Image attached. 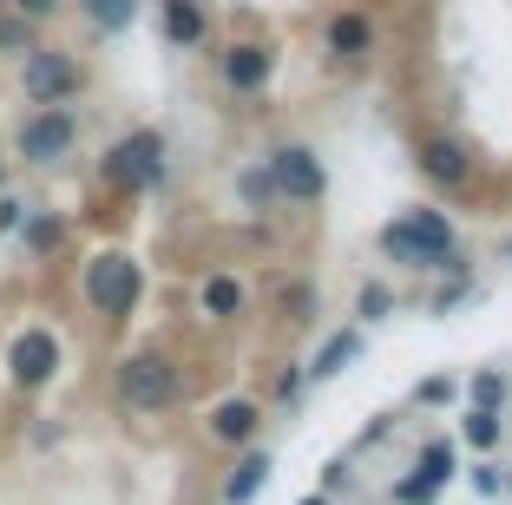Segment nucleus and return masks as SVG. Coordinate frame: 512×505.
<instances>
[{"mask_svg": "<svg viewBox=\"0 0 512 505\" xmlns=\"http://www.w3.org/2000/svg\"><path fill=\"white\" fill-rule=\"evenodd\" d=\"M381 250L401 256V263H447L453 256V223L440 210H407L401 223L381 230Z\"/></svg>", "mask_w": 512, "mask_h": 505, "instance_id": "nucleus-1", "label": "nucleus"}, {"mask_svg": "<svg viewBox=\"0 0 512 505\" xmlns=\"http://www.w3.org/2000/svg\"><path fill=\"white\" fill-rule=\"evenodd\" d=\"M106 178L119 191H151V184L165 178V138L158 132H125L119 145L106 151Z\"/></svg>", "mask_w": 512, "mask_h": 505, "instance_id": "nucleus-2", "label": "nucleus"}, {"mask_svg": "<svg viewBox=\"0 0 512 505\" xmlns=\"http://www.w3.org/2000/svg\"><path fill=\"white\" fill-rule=\"evenodd\" d=\"M20 92H27L33 105H66V99L79 92L73 53H53V46H33V53H20Z\"/></svg>", "mask_w": 512, "mask_h": 505, "instance_id": "nucleus-3", "label": "nucleus"}, {"mask_svg": "<svg viewBox=\"0 0 512 505\" xmlns=\"http://www.w3.org/2000/svg\"><path fill=\"white\" fill-rule=\"evenodd\" d=\"M119 394H125V407H138V414H158V407L178 401V368H171L165 355H132L119 368Z\"/></svg>", "mask_w": 512, "mask_h": 505, "instance_id": "nucleus-4", "label": "nucleus"}, {"mask_svg": "<svg viewBox=\"0 0 512 505\" xmlns=\"http://www.w3.org/2000/svg\"><path fill=\"white\" fill-rule=\"evenodd\" d=\"M73 145H79V119L66 105H40V112L20 125V158L27 164H60Z\"/></svg>", "mask_w": 512, "mask_h": 505, "instance_id": "nucleus-5", "label": "nucleus"}, {"mask_svg": "<svg viewBox=\"0 0 512 505\" xmlns=\"http://www.w3.org/2000/svg\"><path fill=\"white\" fill-rule=\"evenodd\" d=\"M86 302L99 315H132V302H138V263H132V256H92Z\"/></svg>", "mask_w": 512, "mask_h": 505, "instance_id": "nucleus-6", "label": "nucleus"}, {"mask_svg": "<svg viewBox=\"0 0 512 505\" xmlns=\"http://www.w3.org/2000/svg\"><path fill=\"white\" fill-rule=\"evenodd\" d=\"M53 368H60V342H53V328H27V335H14V348H7V374H14L20 387H46V381H53Z\"/></svg>", "mask_w": 512, "mask_h": 505, "instance_id": "nucleus-7", "label": "nucleus"}, {"mask_svg": "<svg viewBox=\"0 0 512 505\" xmlns=\"http://www.w3.org/2000/svg\"><path fill=\"white\" fill-rule=\"evenodd\" d=\"M270 184L283 197H296V204H316V197H322V164H316V151H309V145L270 151Z\"/></svg>", "mask_w": 512, "mask_h": 505, "instance_id": "nucleus-8", "label": "nucleus"}, {"mask_svg": "<svg viewBox=\"0 0 512 505\" xmlns=\"http://www.w3.org/2000/svg\"><path fill=\"white\" fill-rule=\"evenodd\" d=\"M447 479H453V440H434L421 453V466H414V479L401 486V505H427L440 486H447Z\"/></svg>", "mask_w": 512, "mask_h": 505, "instance_id": "nucleus-9", "label": "nucleus"}, {"mask_svg": "<svg viewBox=\"0 0 512 505\" xmlns=\"http://www.w3.org/2000/svg\"><path fill=\"white\" fill-rule=\"evenodd\" d=\"M270 46H250V40H243V46H230V53H224V86H237V92H263V86H270Z\"/></svg>", "mask_w": 512, "mask_h": 505, "instance_id": "nucleus-10", "label": "nucleus"}, {"mask_svg": "<svg viewBox=\"0 0 512 505\" xmlns=\"http://www.w3.org/2000/svg\"><path fill=\"white\" fill-rule=\"evenodd\" d=\"M421 164H427V178H440V184H467V151L453 145V138H427L421 145Z\"/></svg>", "mask_w": 512, "mask_h": 505, "instance_id": "nucleus-11", "label": "nucleus"}, {"mask_svg": "<svg viewBox=\"0 0 512 505\" xmlns=\"http://www.w3.org/2000/svg\"><path fill=\"white\" fill-rule=\"evenodd\" d=\"M368 46H375V27H368L362 14H335L329 20V53L335 60H362Z\"/></svg>", "mask_w": 512, "mask_h": 505, "instance_id": "nucleus-12", "label": "nucleus"}, {"mask_svg": "<svg viewBox=\"0 0 512 505\" xmlns=\"http://www.w3.org/2000/svg\"><path fill=\"white\" fill-rule=\"evenodd\" d=\"M165 33L178 46H197L204 40V7H197V0H165Z\"/></svg>", "mask_w": 512, "mask_h": 505, "instance_id": "nucleus-13", "label": "nucleus"}, {"mask_svg": "<svg viewBox=\"0 0 512 505\" xmlns=\"http://www.w3.org/2000/svg\"><path fill=\"white\" fill-rule=\"evenodd\" d=\"M263 479H270V460H263V453H250V460H243L237 473L224 479V499H230V505H250L256 492H263Z\"/></svg>", "mask_w": 512, "mask_h": 505, "instance_id": "nucleus-14", "label": "nucleus"}, {"mask_svg": "<svg viewBox=\"0 0 512 505\" xmlns=\"http://www.w3.org/2000/svg\"><path fill=\"white\" fill-rule=\"evenodd\" d=\"M211 433H217V440H250V433H256V407L250 401H224L211 414Z\"/></svg>", "mask_w": 512, "mask_h": 505, "instance_id": "nucleus-15", "label": "nucleus"}, {"mask_svg": "<svg viewBox=\"0 0 512 505\" xmlns=\"http://www.w3.org/2000/svg\"><path fill=\"white\" fill-rule=\"evenodd\" d=\"M79 7H86V20L99 33H125V27H132V14H138V0H79Z\"/></svg>", "mask_w": 512, "mask_h": 505, "instance_id": "nucleus-16", "label": "nucleus"}, {"mask_svg": "<svg viewBox=\"0 0 512 505\" xmlns=\"http://www.w3.org/2000/svg\"><path fill=\"white\" fill-rule=\"evenodd\" d=\"M237 309H243V289L230 276H211L204 283V315H237Z\"/></svg>", "mask_w": 512, "mask_h": 505, "instance_id": "nucleus-17", "label": "nucleus"}, {"mask_svg": "<svg viewBox=\"0 0 512 505\" xmlns=\"http://www.w3.org/2000/svg\"><path fill=\"white\" fill-rule=\"evenodd\" d=\"M0 53H33V20L27 14H0Z\"/></svg>", "mask_w": 512, "mask_h": 505, "instance_id": "nucleus-18", "label": "nucleus"}, {"mask_svg": "<svg viewBox=\"0 0 512 505\" xmlns=\"http://www.w3.org/2000/svg\"><path fill=\"white\" fill-rule=\"evenodd\" d=\"M355 348H362V342H355V335H335V342H329V348H322V361H316V374H342V368H348V361H355Z\"/></svg>", "mask_w": 512, "mask_h": 505, "instance_id": "nucleus-19", "label": "nucleus"}, {"mask_svg": "<svg viewBox=\"0 0 512 505\" xmlns=\"http://www.w3.org/2000/svg\"><path fill=\"white\" fill-rule=\"evenodd\" d=\"M53 243H60V217L33 210V217H27V250H53Z\"/></svg>", "mask_w": 512, "mask_h": 505, "instance_id": "nucleus-20", "label": "nucleus"}, {"mask_svg": "<svg viewBox=\"0 0 512 505\" xmlns=\"http://www.w3.org/2000/svg\"><path fill=\"white\" fill-rule=\"evenodd\" d=\"M467 440H473V446H493V440H499V420L486 414V407H473V414H467Z\"/></svg>", "mask_w": 512, "mask_h": 505, "instance_id": "nucleus-21", "label": "nucleus"}, {"mask_svg": "<svg viewBox=\"0 0 512 505\" xmlns=\"http://www.w3.org/2000/svg\"><path fill=\"white\" fill-rule=\"evenodd\" d=\"M7 7H14V14H27L33 27H40V20H53V14H60L66 0H7Z\"/></svg>", "mask_w": 512, "mask_h": 505, "instance_id": "nucleus-22", "label": "nucleus"}, {"mask_svg": "<svg viewBox=\"0 0 512 505\" xmlns=\"http://www.w3.org/2000/svg\"><path fill=\"white\" fill-rule=\"evenodd\" d=\"M473 401H480L486 414H493V401H506V381H493V374H480V381H473Z\"/></svg>", "mask_w": 512, "mask_h": 505, "instance_id": "nucleus-23", "label": "nucleus"}, {"mask_svg": "<svg viewBox=\"0 0 512 505\" xmlns=\"http://www.w3.org/2000/svg\"><path fill=\"white\" fill-rule=\"evenodd\" d=\"M27 223V204H14V197H0V230H20Z\"/></svg>", "mask_w": 512, "mask_h": 505, "instance_id": "nucleus-24", "label": "nucleus"}, {"mask_svg": "<svg viewBox=\"0 0 512 505\" xmlns=\"http://www.w3.org/2000/svg\"><path fill=\"white\" fill-rule=\"evenodd\" d=\"M243 191H250V204H263L276 184H270V171H250V178H243Z\"/></svg>", "mask_w": 512, "mask_h": 505, "instance_id": "nucleus-25", "label": "nucleus"}, {"mask_svg": "<svg viewBox=\"0 0 512 505\" xmlns=\"http://www.w3.org/2000/svg\"><path fill=\"white\" fill-rule=\"evenodd\" d=\"M302 505H329V499H302Z\"/></svg>", "mask_w": 512, "mask_h": 505, "instance_id": "nucleus-26", "label": "nucleus"}, {"mask_svg": "<svg viewBox=\"0 0 512 505\" xmlns=\"http://www.w3.org/2000/svg\"><path fill=\"white\" fill-rule=\"evenodd\" d=\"M0 14H7V0H0Z\"/></svg>", "mask_w": 512, "mask_h": 505, "instance_id": "nucleus-27", "label": "nucleus"}]
</instances>
